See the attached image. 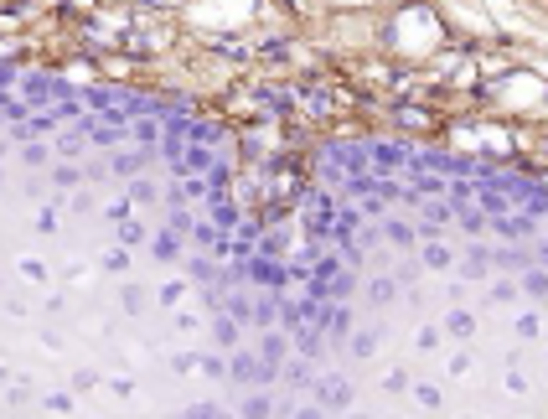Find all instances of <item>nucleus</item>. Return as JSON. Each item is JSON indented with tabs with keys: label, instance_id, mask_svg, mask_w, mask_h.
Listing matches in <instances>:
<instances>
[{
	"label": "nucleus",
	"instance_id": "1",
	"mask_svg": "<svg viewBox=\"0 0 548 419\" xmlns=\"http://www.w3.org/2000/svg\"><path fill=\"white\" fill-rule=\"evenodd\" d=\"M207 166H212V155H207V150H181V166H176V171L181 176H197V171H207Z\"/></svg>",
	"mask_w": 548,
	"mask_h": 419
},
{
	"label": "nucleus",
	"instance_id": "2",
	"mask_svg": "<svg viewBox=\"0 0 548 419\" xmlns=\"http://www.w3.org/2000/svg\"><path fill=\"white\" fill-rule=\"evenodd\" d=\"M212 332H217V347H238V321H233V316H223Z\"/></svg>",
	"mask_w": 548,
	"mask_h": 419
},
{
	"label": "nucleus",
	"instance_id": "3",
	"mask_svg": "<svg viewBox=\"0 0 548 419\" xmlns=\"http://www.w3.org/2000/svg\"><path fill=\"white\" fill-rule=\"evenodd\" d=\"M481 213L502 218V213H507V197H502V192H481Z\"/></svg>",
	"mask_w": 548,
	"mask_h": 419
},
{
	"label": "nucleus",
	"instance_id": "4",
	"mask_svg": "<svg viewBox=\"0 0 548 419\" xmlns=\"http://www.w3.org/2000/svg\"><path fill=\"white\" fill-rule=\"evenodd\" d=\"M383 239H394L398 248H409V243H414V233L403 228V222H388V228H383Z\"/></svg>",
	"mask_w": 548,
	"mask_h": 419
},
{
	"label": "nucleus",
	"instance_id": "5",
	"mask_svg": "<svg viewBox=\"0 0 548 419\" xmlns=\"http://www.w3.org/2000/svg\"><path fill=\"white\" fill-rule=\"evenodd\" d=\"M155 259H176V239H171V233H161V239H155Z\"/></svg>",
	"mask_w": 548,
	"mask_h": 419
},
{
	"label": "nucleus",
	"instance_id": "6",
	"mask_svg": "<svg viewBox=\"0 0 548 419\" xmlns=\"http://www.w3.org/2000/svg\"><path fill=\"white\" fill-rule=\"evenodd\" d=\"M228 311H233V321H249V316H254V311H249V300H243V295H233V300H228Z\"/></svg>",
	"mask_w": 548,
	"mask_h": 419
},
{
	"label": "nucleus",
	"instance_id": "7",
	"mask_svg": "<svg viewBox=\"0 0 548 419\" xmlns=\"http://www.w3.org/2000/svg\"><path fill=\"white\" fill-rule=\"evenodd\" d=\"M450 332L455 336H471V316H450Z\"/></svg>",
	"mask_w": 548,
	"mask_h": 419
}]
</instances>
